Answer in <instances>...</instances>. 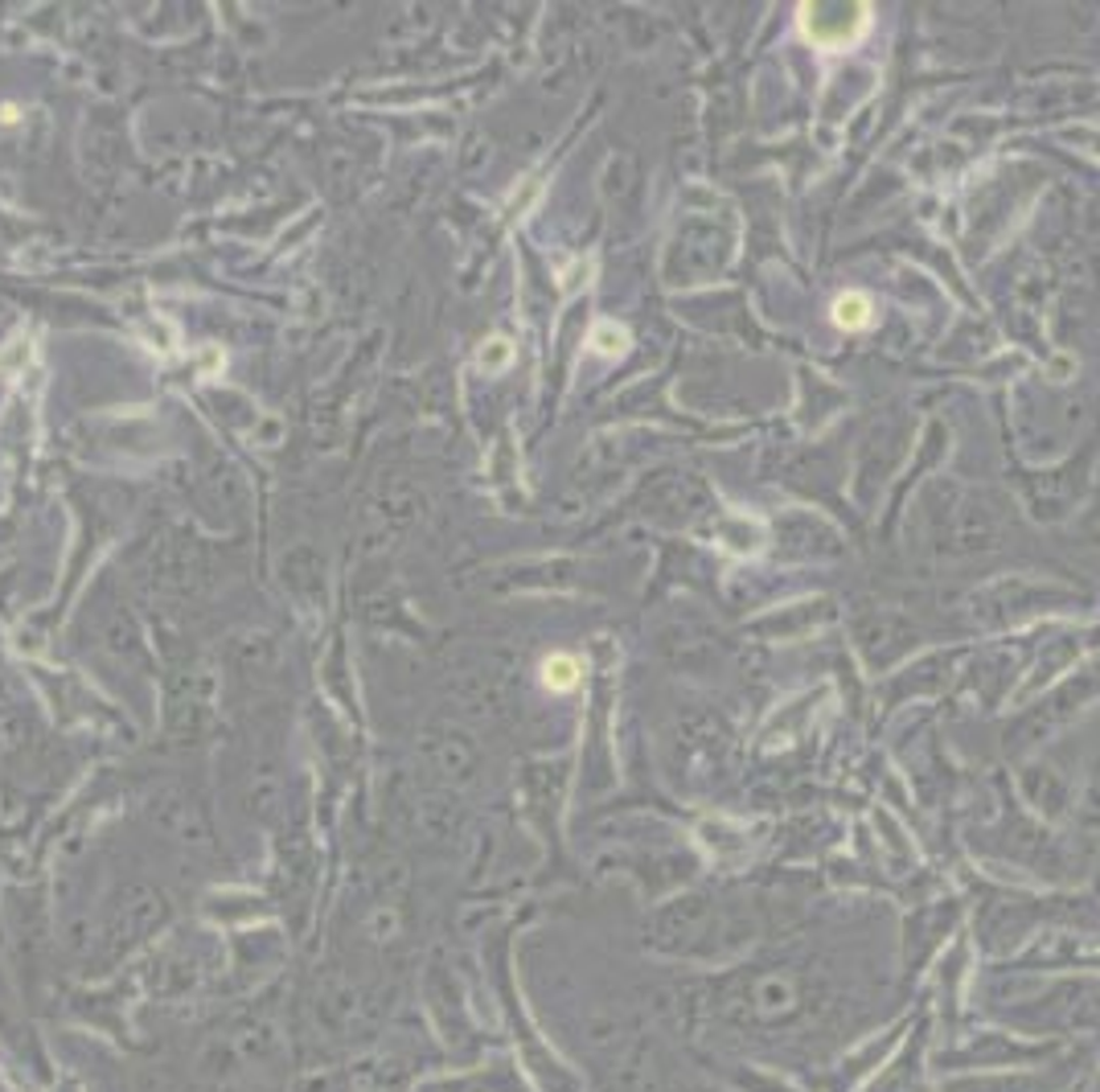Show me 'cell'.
<instances>
[{
    "instance_id": "3957f363",
    "label": "cell",
    "mask_w": 1100,
    "mask_h": 1092,
    "mask_svg": "<svg viewBox=\"0 0 1100 1092\" xmlns=\"http://www.w3.org/2000/svg\"><path fill=\"white\" fill-rule=\"evenodd\" d=\"M834 321L842 329H862L870 321V305H866V296L850 292V296H838V305H834Z\"/></svg>"
},
{
    "instance_id": "6da1fadb",
    "label": "cell",
    "mask_w": 1100,
    "mask_h": 1092,
    "mask_svg": "<svg viewBox=\"0 0 1100 1092\" xmlns=\"http://www.w3.org/2000/svg\"><path fill=\"white\" fill-rule=\"evenodd\" d=\"M801 29H805L822 50H842V46H850V42L866 29V5L838 9V17H830V9L805 5V9H801Z\"/></svg>"
},
{
    "instance_id": "7a4b0ae2",
    "label": "cell",
    "mask_w": 1100,
    "mask_h": 1092,
    "mask_svg": "<svg viewBox=\"0 0 1100 1092\" xmlns=\"http://www.w3.org/2000/svg\"><path fill=\"white\" fill-rule=\"evenodd\" d=\"M542 682H546L551 690H571V686L579 682V661L567 657V653L546 657V661H542Z\"/></svg>"
},
{
    "instance_id": "277c9868",
    "label": "cell",
    "mask_w": 1100,
    "mask_h": 1092,
    "mask_svg": "<svg viewBox=\"0 0 1100 1092\" xmlns=\"http://www.w3.org/2000/svg\"><path fill=\"white\" fill-rule=\"evenodd\" d=\"M625 345H629V333L617 329V325H599L591 333V349L595 354H625Z\"/></svg>"
}]
</instances>
